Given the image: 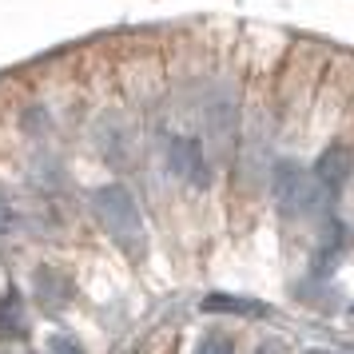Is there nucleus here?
Returning <instances> with one entry per match:
<instances>
[{"label": "nucleus", "mask_w": 354, "mask_h": 354, "mask_svg": "<svg viewBox=\"0 0 354 354\" xmlns=\"http://www.w3.org/2000/svg\"><path fill=\"white\" fill-rule=\"evenodd\" d=\"M92 211L104 223V231L112 235V243L131 259H144L147 251V231H144V215H140V203L136 195L124 187V183H108V187H96L92 192Z\"/></svg>", "instance_id": "obj_1"}, {"label": "nucleus", "mask_w": 354, "mask_h": 354, "mask_svg": "<svg viewBox=\"0 0 354 354\" xmlns=\"http://www.w3.org/2000/svg\"><path fill=\"white\" fill-rule=\"evenodd\" d=\"M271 192H274V203H279V211L283 215H290V219H306V215H319L322 203L330 199V195L319 187V179L306 176L299 163L290 160H279L271 171Z\"/></svg>", "instance_id": "obj_2"}, {"label": "nucleus", "mask_w": 354, "mask_h": 354, "mask_svg": "<svg viewBox=\"0 0 354 354\" xmlns=\"http://www.w3.org/2000/svg\"><path fill=\"white\" fill-rule=\"evenodd\" d=\"M167 167H171L176 179L192 183V187H207L211 183L207 156H203V144L195 136H171L167 140Z\"/></svg>", "instance_id": "obj_3"}, {"label": "nucleus", "mask_w": 354, "mask_h": 354, "mask_svg": "<svg viewBox=\"0 0 354 354\" xmlns=\"http://www.w3.org/2000/svg\"><path fill=\"white\" fill-rule=\"evenodd\" d=\"M351 171H354V156H351V147H342V144H330L319 156V163H315V179H319V187L330 199L351 183Z\"/></svg>", "instance_id": "obj_4"}, {"label": "nucleus", "mask_w": 354, "mask_h": 354, "mask_svg": "<svg viewBox=\"0 0 354 354\" xmlns=\"http://www.w3.org/2000/svg\"><path fill=\"white\" fill-rule=\"evenodd\" d=\"M32 295H36V303L44 306L48 315H56V310L68 306V299H72V283H68V274L56 271V267H36Z\"/></svg>", "instance_id": "obj_5"}, {"label": "nucleus", "mask_w": 354, "mask_h": 354, "mask_svg": "<svg viewBox=\"0 0 354 354\" xmlns=\"http://www.w3.org/2000/svg\"><path fill=\"white\" fill-rule=\"evenodd\" d=\"M203 310H211V315H243V319H267L271 315L267 303L243 299V295H207L203 299Z\"/></svg>", "instance_id": "obj_6"}, {"label": "nucleus", "mask_w": 354, "mask_h": 354, "mask_svg": "<svg viewBox=\"0 0 354 354\" xmlns=\"http://www.w3.org/2000/svg\"><path fill=\"white\" fill-rule=\"evenodd\" d=\"M24 330H28L24 299L17 290H4V299H0V342H17V338H24Z\"/></svg>", "instance_id": "obj_7"}, {"label": "nucleus", "mask_w": 354, "mask_h": 354, "mask_svg": "<svg viewBox=\"0 0 354 354\" xmlns=\"http://www.w3.org/2000/svg\"><path fill=\"white\" fill-rule=\"evenodd\" d=\"M48 354H84V346H80V338L76 335H52L48 338Z\"/></svg>", "instance_id": "obj_8"}, {"label": "nucleus", "mask_w": 354, "mask_h": 354, "mask_svg": "<svg viewBox=\"0 0 354 354\" xmlns=\"http://www.w3.org/2000/svg\"><path fill=\"white\" fill-rule=\"evenodd\" d=\"M195 354H231V338L211 335V338H203V342H199V351H195Z\"/></svg>", "instance_id": "obj_9"}, {"label": "nucleus", "mask_w": 354, "mask_h": 354, "mask_svg": "<svg viewBox=\"0 0 354 354\" xmlns=\"http://www.w3.org/2000/svg\"><path fill=\"white\" fill-rule=\"evenodd\" d=\"M12 231V203H8V195H4V187H0V239Z\"/></svg>", "instance_id": "obj_10"}, {"label": "nucleus", "mask_w": 354, "mask_h": 354, "mask_svg": "<svg viewBox=\"0 0 354 354\" xmlns=\"http://www.w3.org/2000/svg\"><path fill=\"white\" fill-rule=\"evenodd\" d=\"M310 354H326V351H310Z\"/></svg>", "instance_id": "obj_11"}]
</instances>
